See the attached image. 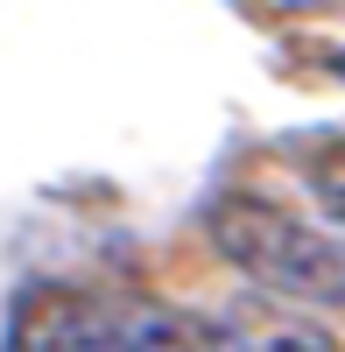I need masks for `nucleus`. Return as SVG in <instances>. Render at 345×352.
I'll use <instances>...</instances> for the list:
<instances>
[{
    "label": "nucleus",
    "mask_w": 345,
    "mask_h": 352,
    "mask_svg": "<svg viewBox=\"0 0 345 352\" xmlns=\"http://www.w3.org/2000/svg\"><path fill=\"white\" fill-rule=\"evenodd\" d=\"M0 352H247L225 317H190L113 289H36Z\"/></svg>",
    "instance_id": "nucleus-1"
},
{
    "label": "nucleus",
    "mask_w": 345,
    "mask_h": 352,
    "mask_svg": "<svg viewBox=\"0 0 345 352\" xmlns=\"http://www.w3.org/2000/svg\"><path fill=\"white\" fill-rule=\"evenodd\" d=\"M205 240L261 296L345 310V226H324V219L289 212V204L233 190V197H219L205 212Z\"/></svg>",
    "instance_id": "nucleus-2"
},
{
    "label": "nucleus",
    "mask_w": 345,
    "mask_h": 352,
    "mask_svg": "<svg viewBox=\"0 0 345 352\" xmlns=\"http://www.w3.org/2000/svg\"><path fill=\"white\" fill-rule=\"evenodd\" d=\"M225 324L247 352H338V338L318 324V317H296L289 296H268V303H247V310H225Z\"/></svg>",
    "instance_id": "nucleus-3"
},
{
    "label": "nucleus",
    "mask_w": 345,
    "mask_h": 352,
    "mask_svg": "<svg viewBox=\"0 0 345 352\" xmlns=\"http://www.w3.org/2000/svg\"><path fill=\"white\" fill-rule=\"evenodd\" d=\"M303 176H310V190L331 204V219L345 226V141H324V148H310V155H303Z\"/></svg>",
    "instance_id": "nucleus-4"
},
{
    "label": "nucleus",
    "mask_w": 345,
    "mask_h": 352,
    "mask_svg": "<svg viewBox=\"0 0 345 352\" xmlns=\"http://www.w3.org/2000/svg\"><path fill=\"white\" fill-rule=\"evenodd\" d=\"M331 71H338V78H345V56H331Z\"/></svg>",
    "instance_id": "nucleus-5"
}]
</instances>
